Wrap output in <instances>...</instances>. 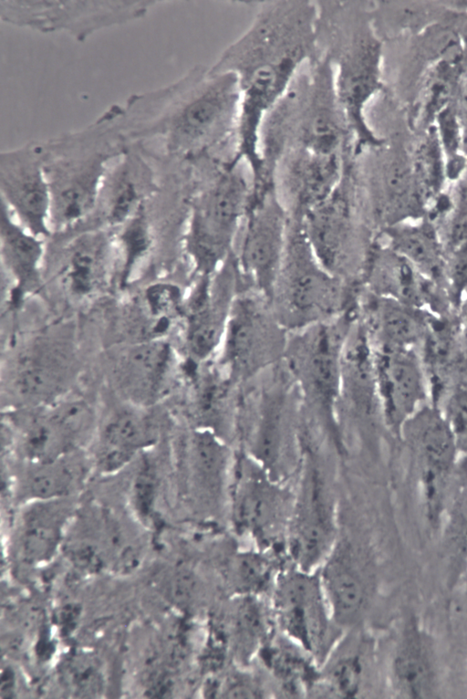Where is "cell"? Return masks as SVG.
Segmentation results:
<instances>
[{
    "instance_id": "cell-24",
    "label": "cell",
    "mask_w": 467,
    "mask_h": 699,
    "mask_svg": "<svg viewBox=\"0 0 467 699\" xmlns=\"http://www.w3.org/2000/svg\"><path fill=\"white\" fill-rule=\"evenodd\" d=\"M389 677L394 693L401 698H432L437 693L432 643L415 621L405 626L397 642Z\"/></svg>"
},
{
    "instance_id": "cell-19",
    "label": "cell",
    "mask_w": 467,
    "mask_h": 699,
    "mask_svg": "<svg viewBox=\"0 0 467 699\" xmlns=\"http://www.w3.org/2000/svg\"><path fill=\"white\" fill-rule=\"evenodd\" d=\"M156 439L157 427L148 408L124 402L98 424L89 454L94 471L118 473L148 452Z\"/></svg>"
},
{
    "instance_id": "cell-10",
    "label": "cell",
    "mask_w": 467,
    "mask_h": 699,
    "mask_svg": "<svg viewBox=\"0 0 467 699\" xmlns=\"http://www.w3.org/2000/svg\"><path fill=\"white\" fill-rule=\"evenodd\" d=\"M155 1L0 0L3 22L42 33L65 32L78 42L143 17Z\"/></svg>"
},
{
    "instance_id": "cell-36",
    "label": "cell",
    "mask_w": 467,
    "mask_h": 699,
    "mask_svg": "<svg viewBox=\"0 0 467 699\" xmlns=\"http://www.w3.org/2000/svg\"><path fill=\"white\" fill-rule=\"evenodd\" d=\"M451 539L458 558H467V498L451 525Z\"/></svg>"
},
{
    "instance_id": "cell-32",
    "label": "cell",
    "mask_w": 467,
    "mask_h": 699,
    "mask_svg": "<svg viewBox=\"0 0 467 699\" xmlns=\"http://www.w3.org/2000/svg\"><path fill=\"white\" fill-rule=\"evenodd\" d=\"M387 245L401 255L418 270L434 272L439 266L440 250L434 233L421 225L394 224L384 229Z\"/></svg>"
},
{
    "instance_id": "cell-16",
    "label": "cell",
    "mask_w": 467,
    "mask_h": 699,
    "mask_svg": "<svg viewBox=\"0 0 467 699\" xmlns=\"http://www.w3.org/2000/svg\"><path fill=\"white\" fill-rule=\"evenodd\" d=\"M318 574L331 615L343 631L356 630L365 617L374 589L368 554L350 539H337Z\"/></svg>"
},
{
    "instance_id": "cell-1",
    "label": "cell",
    "mask_w": 467,
    "mask_h": 699,
    "mask_svg": "<svg viewBox=\"0 0 467 699\" xmlns=\"http://www.w3.org/2000/svg\"><path fill=\"white\" fill-rule=\"evenodd\" d=\"M247 29L210 67L239 80L241 101L235 157L252 172L261 167L259 133L269 110L297 72L319 57L316 8L307 0L256 1Z\"/></svg>"
},
{
    "instance_id": "cell-7",
    "label": "cell",
    "mask_w": 467,
    "mask_h": 699,
    "mask_svg": "<svg viewBox=\"0 0 467 699\" xmlns=\"http://www.w3.org/2000/svg\"><path fill=\"white\" fill-rule=\"evenodd\" d=\"M361 287H352L319 262L302 220L289 218L285 252L270 297L288 332L334 319L357 307Z\"/></svg>"
},
{
    "instance_id": "cell-9",
    "label": "cell",
    "mask_w": 467,
    "mask_h": 699,
    "mask_svg": "<svg viewBox=\"0 0 467 699\" xmlns=\"http://www.w3.org/2000/svg\"><path fill=\"white\" fill-rule=\"evenodd\" d=\"M271 611L282 635L307 653L319 667L343 636L331 615L318 569L295 566L276 574Z\"/></svg>"
},
{
    "instance_id": "cell-35",
    "label": "cell",
    "mask_w": 467,
    "mask_h": 699,
    "mask_svg": "<svg viewBox=\"0 0 467 699\" xmlns=\"http://www.w3.org/2000/svg\"><path fill=\"white\" fill-rule=\"evenodd\" d=\"M443 417L458 449L467 452V381H459L454 385L447 400Z\"/></svg>"
},
{
    "instance_id": "cell-12",
    "label": "cell",
    "mask_w": 467,
    "mask_h": 699,
    "mask_svg": "<svg viewBox=\"0 0 467 699\" xmlns=\"http://www.w3.org/2000/svg\"><path fill=\"white\" fill-rule=\"evenodd\" d=\"M289 215L275 185L252 190L234 256L244 280L269 298L285 248Z\"/></svg>"
},
{
    "instance_id": "cell-26",
    "label": "cell",
    "mask_w": 467,
    "mask_h": 699,
    "mask_svg": "<svg viewBox=\"0 0 467 699\" xmlns=\"http://www.w3.org/2000/svg\"><path fill=\"white\" fill-rule=\"evenodd\" d=\"M369 671L368 641L358 635L343 634L318 667L311 691L317 697H358L365 689Z\"/></svg>"
},
{
    "instance_id": "cell-2",
    "label": "cell",
    "mask_w": 467,
    "mask_h": 699,
    "mask_svg": "<svg viewBox=\"0 0 467 699\" xmlns=\"http://www.w3.org/2000/svg\"><path fill=\"white\" fill-rule=\"evenodd\" d=\"M355 136L340 103L334 68L323 57L306 64L265 117L259 133L261 173L256 183H274L281 157L302 149L342 154L354 148Z\"/></svg>"
},
{
    "instance_id": "cell-22",
    "label": "cell",
    "mask_w": 467,
    "mask_h": 699,
    "mask_svg": "<svg viewBox=\"0 0 467 699\" xmlns=\"http://www.w3.org/2000/svg\"><path fill=\"white\" fill-rule=\"evenodd\" d=\"M150 152L143 142H132L109 168L98 202L109 225L120 228L145 209L153 186Z\"/></svg>"
},
{
    "instance_id": "cell-34",
    "label": "cell",
    "mask_w": 467,
    "mask_h": 699,
    "mask_svg": "<svg viewBox=\"0 0 467 699\" xmlns=\"http://www.w3.org/2000/svg\"><path fill=\"white\" fill-rule=\"evenodd\" d=\"M228 577L238 596H258L266 585H273L275 579L272 578L267 559L252 551L236 554L229 564Z\"/></svg>"
},
{
    "instance_id": "cell-8",
    "label": "cell",
    "mask_w": 467,
    "mask_h": 699,
    "mask_svg": "<svg viewBox=\"0 0 467 699\" xmlns=\"http://www.w3.org/2000/svg\"><path fill=\"white\" fill-rule=\"evenodd\" d=\"M353 153L346 157L337 187L302 220L306 236L319 262L352 287H361L373 246L367 237L368 221L361 209L352 172Z\"/></svg>"
},
{
    "instance_id": "cell-4",
    "label": "cell",
    "mask_w": 467,
    "mask_h": 699,
    "mask_svg": "<svg viewBox=\"0 0 467 699\" xmlns=\"http://www.w3.org/2000/svg\"><path fill=\"white\" fill-rule=\"evenodd\" d=\"M318 54L334 68L335 85L348 116L355 151L379 145L366 111L382 87L383 47L374 26L371 2L315 1Z\"/></svg>"
},
{
    "instance_id": "cell-5",
    "label": "cell",
    "mask_w": 467,
    "mask_h": 699,
    "mask_svg": "<svg viewBox=\"0 0 467 699\" xmlns=\"http://www.w3.org/2000/svg\"><path fill=\"white\" fill-rule=\"evenodd\" d=\"M194 191L185 248L194 277L211 275L234 253L253 190L244 161L202 154L190 160Z\"/></svg>"
},
{
    "instance_id": "cell-6",
    "label": "cell",
    "mask_w": 467,
    "mask_h": 699,
    "mask_svg": "<svg viewBox=\"0 0 467 699\" xmlns=\"http://www.w3.org/2000/svg\"><path fill=\"white\" fill-rule=\"evenodd\" d=\"M51 191L50 225L71 228L97 207L105 177L129 143L110 117L42 142Z\"/></svg>"
},
{
    "instance_id": "cell-11",
    "label": "cell",
    "mask_w": 467,
    "mask_h": 699,
    "mask_svg": "<svg viewBox=\"0 0 467 699\" xmlns=\"http://www.w3.org/2000/svg\"><path fill=\"white\" fill-rule=\"evenodd\" d=\"M288 335L270 298L246 285L230 312L220 347L221 363L233 373L254 371L284 355Z\"/></svg>"
},
{
    "instance_id": "cell-20",
    "label": "cell",
    "mask_w": 467,
    "mask_h": 699,
    "mask_svg": "<svg viewBox=\"0 0 467 699\" xmlns=\"http://www.w3.org/2000/svg\"><path fill=\"white\" fill-rule=\"evenodd\" d=\"M174 352L164 339L135 341L119 356L114 381L125 402L150 408L167 392Z\"/></svg>"
},
{
    "instance_id": "cell-18",
    "label": "cell",
    "mask_w": 467,
    "mask_h": 699,
    "mask_svg": "<svg viewBox=\"0 0 467 699\" xmlns=\"http://www.w3.org/2000/svg\"><path fill=\"white\" fill-rule=\"evenodd\" d=\"M408 424L419 460L425 515L430 524L436 526L444 509L459 449L447 422L437 411L422 408Z\"/></svg>"
},
{
    "instance_id": "cell-14",
    "label": "cell",
    "mask_w": 467,
    "mask_h": 699,
    "mask_svg": "<svg viewBox=\"0 0 467 699\" xmlns=\"http://www.w3.org/2000/svg\"><path fill=\"white\" fill-rule=\"evenodd\" d=\"M25 419L19 445L26 462L53 459L86 450L98 428L94 408L78 397H61L36 408Z\"/></svg>"
},
{
    "instance_id": "cell-28",
    "label": "cell",
    "mask_w": 467,
    "mask_h": 699,
    "mask_svg": "<svg viewBox=\"0 0 467 699\" xmlns=\"http://www.w3.org/2000/svg\"><path fill=\"white\" fill-rule=\"evenodd\" d=\"M414 266L387 245L373 244L361 287L376 295L393 298L411 307L420 301V281Z\"/></svg>"
},
{
    "instance_id": "cell-27",
    "label": "cell",
    "mask_w": 467,
    "mask_h": 699,
    "mask_svg": "<svg viewBox=\"0 0 467 699\" xmlns=\"http://www.w3.org/2000/svg\"><path fill=\"white\" fill-rule=\"evenodd\" d=\"M109 247L99 232L83 234L68 245L57 276L68 296L86 300L99 292L107 279Z\"/></svg>"
},
{
    "instance_id": "cell-33",
    "label": "cell",
    "mask_w": 467,
    "mask_h": 699,
    "mask_svg": "<svg viewBox=\"0 0 467 699\" xmlns=\"http://www.w3.org/2000/svg\"><path fill=\"white\" fill-rule=\"evenodd\" d=\"M119 243L121 254L119 284L120 287H125L130 283L135 268L152 246V234L145 209L120 227Z\"/></svg>"
},
{
    "instance_id": "cell-15",
    "label": "cell",
    "mask_w": 467,
    "mask_h": 699,
    "mask_svg": "<svg viewBox=\"0 0 467 699\" xmlns=\"http://www.w3.org/2000/svg\"><path fill=\"white\" fill-rule=\"evenodd\" d=\"M2 203L19 224L38 237L51 234V191L42 142L0 153Z\"/></svg>"
},
{
    "instance_id": "cell-25",
    "label": "cell",
    "mask_w": 467,
    "mask_h": 699,
    "mask_svg": "<svg viewBox=\"0 0 467 699\" xmlns=\"http://www.w3.org/2000/svg\"><path fill=\"white\" fill-rule=\"evenodd\" d=\"M1 256L3 266L12 280L9 307L16 308L26 296L41 285L40 266L44 255L43 242L20 224L2 203Z\"/></svg>"
},
{
    "instance_id": "cell-3",
    "label": "cell",
    "mask_w": 467,
    "mask_h": 699,
    "mask_svg": "<svg viewBox=\"0 0 467 699\" xmlns=\"http://www.w3.org/2000/svg\"><path fill=\"white\" fill-rule=\"evenodd\" d=\"M240 101L236 75L195 66L174 82L168 105L137 140L160 141L173 160L234 158Z\"/></svg>"
},
{
    "instance_id": "cell-23",
    "label": "cell",
    "mask_w": 467,
    "mask_h": 699,
    "mask_svg": "<svg viewBox=\"0 0 467 699\" xmlns=\"http://www.w3.org/2000/svg\"><path fill=\"white\" fill-rule=\"evenodd\" d=\"M287 540L294 566L316 571L337 542L332 502L319 485H312L298 502Z\"/></svg>"
},
{
    "instance_id": "cell-30",
    "label": "cell",
    "mask_w": 467,
    "mask_h": 699,
    "mask_svg": "<svg viewBox=\"0 0 467 699\" xmlns=\"http://www.w3.org/2000/svg\"><path fill=\"white\" fill-rule=\"evenodd\" d=\"M270 620L258 596H237L229 620L230 640L237 656L248 659L266 645Z\"/></svg>"
},
{
    "instance_id": "cell-31",
    "label": "cell",
    "mask_w": 467,
    "mask_h": 699,
    "mask_svg": "<svg viewBox=\"0 0 467 699\" xmlns=\"http://www.w3.org/2000/svg\"><path fill=\"white\" fill-rule=\"evenodd\" d=\"M234 513L239 527L262 542L270 541L275 536L278 500L275 493L262 483L252 481L239 489Z\"/></svg>"
},
{
    "instance_id": "cell-21",
    "label": "cell",
    "mask_w": 467,
    "mask_h": 699,
    "mask_svg": "<svg viewBox=\"0 0 467 699\" xmlns=\"http://www.w3.org/2000/svg\"><path fill=\"white\" fill-rule=\"evenodd\" d=\"M373 358L387 419L395 428H402L423 408L422 365L408 348H379Z\"/></svg>"
},
{
    "instance_id": "cell-17",
    "label": "cell",
    "mask_w": 467,
    "mask_h": 699,
    "mask_svg": "<svg viewBox=\"0 0 467 699\" xmlns=\"http://www.w3.org/2000/svg\"><path fill=\"white\" fill-rule=\"evenodd\" d=\"M297 149L284 154L274 171L276 194L289 218L303 220L322 203L339 184L346 157Z\"/></svg>"
},
{
    "instance_id": "cell-13",
    "label": "cell",
    "mask_w": 467,
    "mask_h": 699,
    "mask_svg": "<svg viewBox=\"0 0 467 699\" xmlns=\"http://www.w3.org/2000/svg\"><path fill=\"white\" fill-rule=\"evenodd\" d=\"M184 299L183 344L194 362H204L220 349L234 301L246 285L233 253L211 275L194 277Z\"/></svg>"
},
{
    "instance_id": "cell-29",
    "label": "cell",
    "mask_w": 467,
    "mask_h": 699,
    "mask_svg": "<svg viewBox=\"0 0 467 699\" xmlns=\"http://www.w3.org/2000/svg\"><path fill=\"white\" fill-rule=\"evenodd\" d=\"M26 464L25 485L31 495L41 499L66 496L94 471L90 454L86 450Z\"/></svg>"
}]
</instances>
